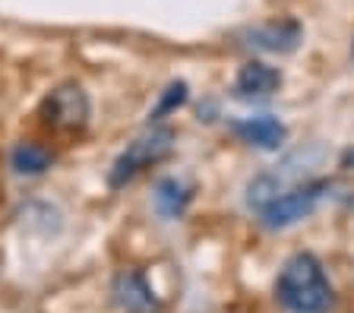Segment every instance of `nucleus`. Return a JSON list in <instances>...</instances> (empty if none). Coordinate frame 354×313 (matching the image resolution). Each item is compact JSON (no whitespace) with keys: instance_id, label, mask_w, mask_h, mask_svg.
<instances>
[{"instance_id":"11","label":"nucleus","mask_w":354,"mask_h":313,"mask_svg":"<svg viewBox=\"0 0 354 313\" xmlns=\"http://www.w3.org/2000/svg\"><path fill=\"white\" fill-rule=\"evenodd\" d=\"M187 102V82H171L168 89L162 92V102L155 104L152 111V120H162L165 114H171L174 108H180V104Z\"/></svg>"},{"instance_id":"2","label":"nucleus","mask_w":354,"mask_h":313,"mask_svg":"<svg viewBox=\"0 0 354 313\" xmlns=\"http://www.w3.org/2000/svg\"><path fill=\"white\" fill-rule=\"evenodd\" d=\"M171 149H174V130L171 127H155V130H149V133L136 136L118 155V162L111 164L108 184L111 187L130 184L136 174H142L146 168H152V164H158L162 158H168Z\"/></svg>"},{"instance_id":"9","label":"nucleus","mask_w":354,"mask_h":313,"mask_svg":"<svg viewBox=\"0 0 354 313\" xmlns=\"http://www.w3.org/2000/svg\"><path fill=\"white\" fill-rule=\"evenodd\" d=\"M193 200V187L180 178H162L155 187V209L162 212L165 218H177L184 216V209Z\"/></svg>"},{"instance_id":"7","label":"nucleus","mask_w":354,"mask_h":313,"mask_svg":"<svg viewBox=\"0 0 354 313\" xmlns=\"http://www.w3.org/2000/svg\"><path fill=\"white\" fill-rule=\"evenodd\" d=\"M234 133L243 142H250L257 149H279L281 142L288 140V130L279 117H269V114H259V117H243L234 124Z\"/></svg>"},{"instance_id":"6","label":"nucleus","mask_w":354,"mask_h":313,"mask_svg":"<svg viewBox=\"0 0 354 313\" xmlns=\"http://www.w3.org/2000/svg\"><path fill=\"white\" fill-rule=\"evenodd\" d=\"M114 301L124 307L127 313H149L155 310V291L149 285V278L136 269H124L114 278Z\"/></svg>"},{"instance_id":"8","label":"nucleus","mask_w":354,"mask_h":313,"mask_svg":"<svg viewBox=\"0 0 354 313\" xmlns=\"http://www.w3.org/2000/svg\"><path fill=\"white\" fill-rule=\"evenodd\" d=\"M279 86H281V73L275 67H269V64H263V60H247L234 79L237 95L243 98H266L272 95Z\"/></svg>"},{"instance_id":"5","label":"nucleus","mask_w":354,"mask_h":313,"mask_svg":"<svg viewBox=\"0 0 354 313\" xmlns=\"http://www.w3.org/2000/svg\"><path fill=\"white\" fill-rule=\"evenodd\" d=\"M243 41L259 51L288 54L301 45V26L295 19H275V23H259L253 29L243 32Z\"/></svg>"},{"instance_id":"4","label":"nucleus","mask_w":354,"mask_h":313,"mask_svg":"<svg viewBox=\"0 0 354 313\" xmlns=\"http://www.w3.org/2000/svg\"><path fill=\"white\" fill-rule=\"evenodd\" d=\"M88 114H92V108H88V95H86L82 86H76V82H66V86L54 89L41 104L44 124L54 127V130H64V133H76V130H82L88 124Z\"/></svg>"},{"instance_id":"10","label":"nucleus","mask_w":354,"mask_h":313,"mask_svg":"<svg viewBox=\"0 0 354 313\" xmlns=\"http://www.w3.org/2000/svg\"><path fill=\"white\" fill-rule=\"evenodd\" d=\"M54 155L38 142H19L13 152H10V164H13L16 174H26V178H35V174H44L51 168Z\"/></svg>"},{"instance_id":"3","label":"nucleus","mask_w":354,"mask_h":313,"mask_svg":"<svg viewBox=\"0 0 354 313\" xmlns=\"http://www.w3.org/2000/svg\"><path fill=\"white\" fill-rule=\"evenodd\" d=\"M326 190H329L326 180H313V184L285 190V193L275 196V200L259 212V216H263L259 222H263L266 228H272V231H279V228H291V225H297L301 218H307L310 212L317 209V202L326 196Z\"/></svg>"},{"instance_id":"1","label":"nucleus","mask_w":354,"mask_h":313,"mask_svg":"<svg viewBox=\"0 0 354 313\" xmlns=\"http://www.w3.org/2000/svg\"><path fill=\"white\" fill-rule=\"evenodd\" d=\"M275 294L291 313H326L332 304V285L313 254H295L281 266Z\"/></svg>"}]
</instances>
